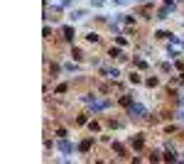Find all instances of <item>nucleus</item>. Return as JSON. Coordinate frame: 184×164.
<instances>
[{
	"label": "nucleus",
	"instance_id": "2",
	"mask_svg": "<svg viewBox=\"0 0 184 164\" xmlns=\"http://www.w3.org/2000/svg\"><path fill=\"white\" fill-rule=\"evenodd\" d=\"M59 147H61V152H71V145H66V142H61Z\"/></svg>",
	"mask_w": 184,
	"mask_h": 164
},
{
	"label": "nucleus",
	"instance_id": "1",
	"mask_svg": "<svg viewBox=\"0 0 184 164\" xmlns=\"http://www.w3.org/2000/svg\"><path fill=\"white\" fill-rule=\"evenodd\" d=\"M130 113H138V115H145V108H142V105H133V108H130Z\"/></svg>",
	"mask_w": 184,
	"mask_h": 164
}]
</instances>
